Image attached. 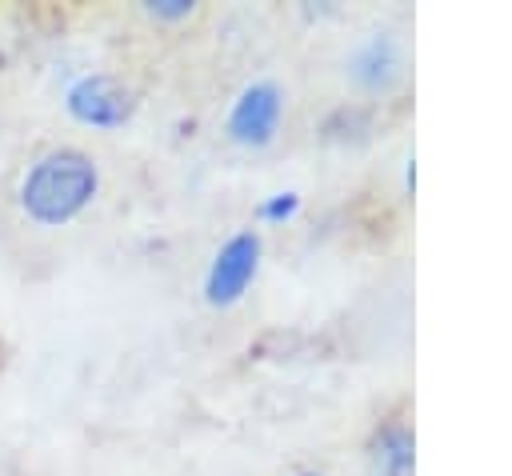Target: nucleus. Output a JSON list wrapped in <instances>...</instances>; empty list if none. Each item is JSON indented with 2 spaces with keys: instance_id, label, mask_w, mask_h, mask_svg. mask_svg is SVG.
Here are the masks:
<instances>
[{
  "instance_id": "1",
  "label": "nucleus",
  "mask_w": 512,
  "mask_h": 476,
  "mask_svg": "<svg viewBox=\"0 0 512 476\" xmlns=\"http://www.w3.org/2000/svg\"><path fill=\"white\" fill-rule=\"evenodd\" d=\"M100 188V168L80 148H52L36 156L20 180V208L32 224L60 228L76 220Z\"/></svg>"
},
{
  "instance_id": "2",
  "label": "nucleus",
  "mask_w": 512,
  "mask_h": 476,
  "mask_svg": "<svg viewBox=\"0 0 512 476\" xmlns=\"http://www.w3.org/2000/svg\"><path fill=\"white\" fill-rule=\"evenodd\" d=\"M260 252H264L260 232H252V228L232 232V236L220 244V252L212 256V264H208V276H204V300H208L212 308H228V304H236V300L248 292V284L256 280Z\"/></svg>"
},
{
  "instance_id": "3",
  "label": "nucleus",
  "mask_w": 512,
  "mask_h": 476,
  "mask_svg": "<svg viewBox=\"0 0 512 476\" xmlns=\"http://www.w3.org/2000/svg\"><path fill=\"white\" fill-rule=\"evenodd\" d=\"M64 104H68L72 120H80L88 128H120L136 112V92L112 72H88L68 88Z\"/></svg>"
},
{
  "instance_id": "4",
  "label": "nucleus",
  "mask_w": 512,
  "mask_h": 476,
  "mask_svg": "<svg viewBox=\"0 0 512 476\" xmlns=\"http://www.w3.org/2000/svg\"><path fill=\"white\" fill-rule=\"evenodd\" d=\"M284 116V92L272 80H252L248 88H240V96L232 100L228 112V136L244 148H268L276 140Z\"/></svg>"
},
{
  "instance_id": "5",
  "label": "nucleus",
  "mask_w": 512,
  "mask_h": 476,
  "mask_svg": "<svg viewBox=\"0 0 512 476\" xmlns=\"http://www.w3.org/2000/svg\"><path fill=\"white\" fill-rule=\"evenodd\" d=\"M348 72H352V80H356L360 88H368V92L392 88L396 76H400V44H396V36H392V32H372V36H364V40L352 48V56H348Z\"/></svg>"
},
{
  "instance_id": "6",
  "label": "nucleus",
  "mask_w": 512,
  "mask_h": 476,
  "mask_svg": "<svg viewBox=\"0 0 512 476\" xmlns=\"http://www.w3.org/2000/svg\"><path fill=\"white\" fill-rule=\"evenodd\" d=\"M368 464L376 476H412L416 472V432L408 420H384L368 436Z\"/></svg>"
},
{
  "instance_id": "7",
  "label": "nucleus",
  "mask_w": 512,
  "mask_h": 476,
  "mask_svg": "<svg viewBox=\"0 0 512 476\" xmlns=\"http://www.w3.org/2000/svg\"><path fill=\"white\" fill-rule=\"evenodd\" d=\"M300 212V196L296 192H276V196H268L260 208H256V216L264 220V224H280V220H292Z\"/></svg>"
},
{
  "instance_id": "8",
  "label": "nucleus",
  "mask_w": 512,
  "mask_h": 476,
  "mask_svg": "<svg viewBox=\"0 0 512 476\" xmlns=\"http://www.w3.org/2000/svg\"><path fill=\"white\" fill-rule=\"evenodd\" d=\"M144 12L156 20H184V16H192V0H148Z\"/></svg>"
},
{
  "instance_id": "9",
  "label": "nucleus",
  "mask_w": 512,
  "mask_h": 476,
  "mask_svg": "<svg viewBox=\"0 0 512 476\" xmlns=\"http://www.w3.org/2000/svg\"><path fill=\"white\" fill-rule=\"evenodd\" d=\"M300 476H316V472H300Z\"/></svg>"
}]
</instances>
